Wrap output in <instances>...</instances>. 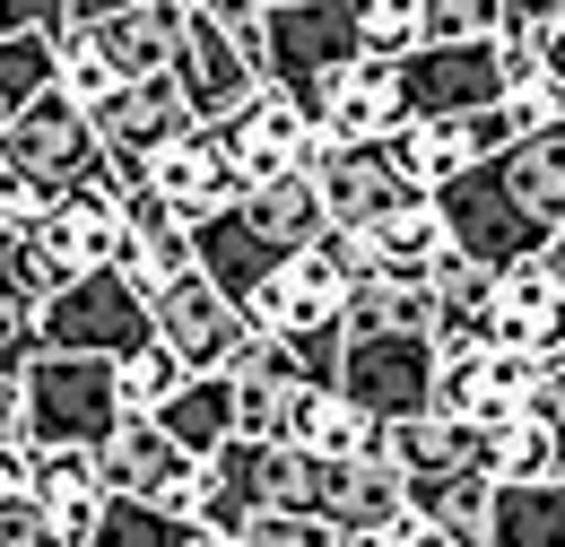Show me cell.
Segmentation results:
<instances>
[{"label": "cell", "mask_w": 565, "mask_h": 547, "mask_svg": "<svg viewBox=\"0 0 565 547\" xmlns=\"http://www.w3.org/2000/svg\"><path fill=\"white\" fill-rule=\"evenodd\" d=\"M392 165H401V183L418 201H444L461 174L488 165V148H479V122H409V131L392 139Z\"/></svg>", "instance_id": "484cf974"}, {"label": "cell", "mask_w": 565, "mask_h": 547, "mask_svg": "<svg viewBox=\"0 0 565 547\" xmlns=\"http://www.w3.org/2000/svg\"><path fill=\"white\" fill-rule=\"evenodd\" d=\"M148 313H157V347L166 356H183V374L201 383V374H235V356L253 347V322H244V304H226L210 278H174L166 296H148Z\"/></svg>", "instance_id": "8fae6325"}, {"label": "cell", "mask_w": 565, "mask_h": 547, "mask_svg": "<svg viewBox=\"0 0 565 547\" xmlns=\"http://www.w3.org/2000/svg\"><path fill=\"white\" fill-rule=\"evenodd\" d=\"M9 122H18V114H9V105H0V139H9Z\"/></svg>", "instance_id": "bcb514c9"}, {"label": "cell", "mask_w": 565, "mask_h": 547, "mask_svg": "<svg viewBox=\"0 0 565 547\" xmlns=\"http://www.w3.org/2000/svg\"><path fill=\"white\" fill-rule=\"evenodd\" d=\"M44 35H53V44H87L96 62L114 69V87H140V78H166V69H174L183 9H174V0H131V9L44 0Z\"/></svg>", "instance_id": "277c9868"}, {"label": "cell", "mask_w": 565, "mask_h": 547, "mask_svg": "<svg viewBox=\"0 0 565 547\" xmlns=\"http://www.w3.org/2000/svg\"><path fill=\"white\" fill-rule=\"evenodd\" d=\"M531 417L548 426V443L565 452V365H548V374H540V392H531Z\"/></svg>", "instance_id": "74e56055"}, {"label": "cell", "mask_w": 565, "mask_h": 547, "mask_svg": "<svg viewBox=\"0 0 565 547\" xmlns=\"http://www.w3.org/2000/svg\"><path fill=\"white\" fill-rule=\"evenodd\" d=\"M53 261H62V278H96V270H114L122 261V192L96 174L87 192H71V201H53L35 226H26Z\"/></svg>", "instance_id": "ac0fdd59"}, {"label": "cell", "mask_w": 565, "mask_h": 547, "mask_svg": "<svg viewBox=\"0 0 565 547\" xmlns=\"http://www.w3.org/2000/svg\"><path fill=\"white\" fill-rule=\"evenodd\" d=\"M383 461L409 479V495L418 486H452V479H470L479 461H488V435H470V426H452L444 409H426L409 417V426H383Z\"/></svg>", "instance_id": "603a6c76"}, {"label": "cell", "mask_w": 565, "mask_h": 547, "mask_svg": "<svg viewBox=\"0 0 565 547\" xmlns=\"http://www.w3.org/2000/svg\"><path fill=\"white\" fill-rule=\"evenodd\" d=\"M488 347H513L531 365H565V278L548 270V253L522 261V270H495Z\"/></svg>", "instance_id": "2e32d148"}, {"label": "cell", "mask_w": 565, "mask_h": 547, "mask_svg": "<svg viewBox=\"0 0 565 547\" xmlns=\"http://www.w3.org/2000/svg\"><path fill=\"white\" fill-rule=\"evenodd\" d=\"M174 87L192 96L201 131L235 122V114H244V105L262 96V78H253L244 44L226 35V18H217V9H183V44H174Z\"/></svg>", "instance_id": "4fadbf2b"}, {"label": "cell", "mask_w": 565, "mask_h": 547, "mask_svg": "<svg viewBox=\"0 0 565 547\" xmlns=\"http://www.w3.org/2000/svg\"><path fill=\"white\" fill-rule=\"evenodd\" d=\"M322 522H331L340 547H409L426 530L418 504H409V479H401L392 461H349V470H331Z\"/></svg>", "instance_id": "5bb4252c"}, {"label": "cell", "mask_w": 565, "mask_h": 547, "mask_svg": "<svg viewBox=\"0 0 565 547\" xmlns=\"http://www.w3.org/2000/svg\"><path fill=\"white\" fill-rule=\"evenodd\" d=\"M540 374H548V365H531V356H513V347H479V356L444 365V383H435V409L452 417V426H470V435H504L513 417H531Z\"/></svg>", "instance_id": "9a60e30c"}, {"label": "cell", "mask_w": 565, "mask_h": 547, "mask_svg": "<svg viewBox=\"0 0 565 547\" xmlns=\"http://www.w3.org/2000/svg\"><path fill=\"white\" fill-rule=\"evenodd\" d=\"M210 470L244 513H313V522H322V495H331V470L305 461V452H287V443H244V435H235Z\"/></svg>", "instance_id": "e0dca14e"}, {"label": "cell", "mask_w": 565, "mask_h": 547, "mask_svg": "<svg viewBox=\"0 0 565 547\" xmlns=\"http://www.w3.org/2000/svg\"><path fill=\"white\" fill-rule=\"evenodd\" d=\"M540 78L565 87V9H540Z\"/></svg>", "instance_id": "f35d334b"}, {"label": "cell", "mask_w": 565, "mask_h": 547, "mask_svg": "<svg viewBox=\"0 0 565 547\" xmlns=\"http://www.w3.org/2000/svg\"><path fill=\"white\" fill-rule=\"evenodd\" d=\"M548 270H557V278H565V235H557V244H548Z\"/></svg>", "instance_id": "f6af8a7d"}, {"label": "cell", "mask_w": 565, "mask_h": 547, "mask_svg": "<svg viewBox=\"0 0 565 547\" xmlns=\"http://www.w3.org/2000/svg\"><path fill=\"white\" fill-rule=\"evenodd\" d=\"M18 400H26V452H87L96 461L131 426L122 365H105V356H35Z\"/></svg>", "instance_id": "7a4b0ae2"}, {"label": "cell", "mask_w": 565, "mask_h": 547, "mask_svg": "<svg viewBox=\"0 0 565 547\" xmlns=\"http://www.w3.org/2000/svg\"><path fill=\"white\" fill-rule=\"evenodd\" d=\"M201 131V114H192V96L174 87V69L166 78H140V87H122L105 114H96V139H105V183L131 201L148 192V165L174 148V139Z\"/></svg>", "instance_id": "9c48e42d"}, {"label": "cell", "mask_w": 565, "mask_h": 547, "mask_svg": "<svg viewBox=\"0 0 565 547\" xmlns=\"http://www.w3.org/2000/svg\"><path fill=\"white\" fill-rule=\"evenodd\" d=\"M148 192L201 226V217H217V208L244 201V174H235V157H226V139H217V131H192V139H174V148L148 165Z\"/></svg>", "instance_id": "7402d4cb"}, {"label": "cell", "mask_w": 565, "mask_h": 547, "mask_svg": "<svg viewBox=\"0 0 565 547\" xmlns=\"http://www.w3.org/2000/svg\"><path fill=\"white\" fill-rule=\"evenodd\" d=\"M217 139H226V157H235V174H244V201L270 192V183H296V174H322V165L340 157V139L322 131L296 96H279V87H262L235 122H217Z\"/></svg>", "instance_id": "ba28073f"}, {"label": "cell", "mask_w": 565, "mask_h": 547, "mask_svg": "<svg viewBox=\"0 0 565 547\" xmlns=\"http://www.w3.org/2000/svg\"><path fill=\"white\" fill-rule=\"evenodd\" d=\"M44 356V304L18 287V270L0 261V383H26V365Z\"/></svg>", "instance_id": "d6a6232c"}, {"label": "cell", "mask_w": 565, "mask_h": 547, "mask_svg": "<svg viewBox=\"0 0 565 547\" xmlns=\"http://www.w3.org/2000/svg\"><path fill=\"white\" fill-rule=\"evenodd\" d=\"M140 347H157V313L122 270L71 278L53 304H44V356H105V365H131Z\"/></svg>", "instance_id": "5b68a950"}, {"label": "cell", "mask_w": 565, "mask_h": 547, "mask_svg": "<svg viewBox=\"0 0 565 547\" xmlns=\"http://www.w3.org/2000/svg\"><path fill=\"white\" fill-rule=\"evenodd\" d=\"M409 504H418V522H426V530H444V539H461V547H488L495 479H488V470H470V479H452V486H418Z\"/></svg>", "instance_id": "1f68e13d"}, {"label": "cell", "mask_w": 565, "mask_h": 547, "mask_svg": "<svg viewBox=\"0 0 565 547\" xmlns=\"http://www.w3.org/2000/svg\"><path fill=\"white\" fill-rule=\"evenodd\" d=\"M0 165L26 183V201H35V208H53V201H71V192H87V183L105 174V139H96V122L53 87V96H35V105L9 122Z\"/></svg>", "instance_id": "3957f363"}, {"label": "cell", "mask_w": 565, "mask_h": 547, "mask_svg": "<svg viewBox=\"0 0 565 547\" xmlns=\"http://www.w3.org/2000/svg\"><path fill=\"white\" fill-rule=\"evenodd\" d=\"M426 322H435V296L409 287V278L365 270L349 287V340H365V331H426Z\"/></svg>", "instance_id": "f546056e"}, {"label": "cell", "mask_w": 565, "mask_h": 547, "mask_svg": "<svg viewBox=\"0 0 565 547\" xmlns=\"http://www.w3.org/2000/svg\"><path fill=\"white\" fill-rule=\"evenodd\" d=\"M157 426L174 435V452H192V461L210 470L217 452H226V443L244 435V417H235V383H226V374H201V383H192V392H183L174 409L157 417Z\"/></svg>", "instance_id": "83f0119b"}, {"label": "cell", "mask_w": 565, "mask_h": 547, "mask_svg": "<svg viewBox=\"0 0 565 547\" xmlns=\"http://www.w3.org/2000/svg\"><path fill=\"white\" fill-rule=\"evenodd\" d=\"M183 392H192V374H183V356H166V347H140V356L122 365V409L148 417V426L174 409Z\"/></svg>", "instance_id": "e575fe53"}, {"label": "cell", "mask_w": 565, "mask_h": 547, "mask_svg": "<svg viewBox=\"0 0 565 547\" xmlns=\"http://www.w3.org/2000/svg\"><path fill=\"white\" fill-rule=\"evenodd\" d=\"M356 44H365L374 62L426 53V0H356Z\"/></svg>", "instance_id": "836d02e7"}, {"label": "cell", "mask_w": 565, "mask_h": 547, "mask_svg": "<svg viewBox=\"0 0 565 547\" xmlns=\"http://www.w3.org/2000/svg\"><path fill=\"white\" fill-rule=\"evenodd\" d=\"M244 547H340V539H331V522H313V513H253V522H244Z\"/></svg>", "instance_id": "8d00e7d4"}, {"label": "cell", "mask_w": 565, "mask_h": 547, "mask_svg": "<svg viewBox=\"0 0 565 547\" xmlns=\"http://www.w3.org/2000/svg\"><path fill=\"white\" fill-rule=\"evenodd\" d=\"M313 192H322V217H331V235H374L392 208L418 201V192L401 183L392 148H340V157L313 174Z\"/></svg>", "instance_id": "d6986e66"}, {"label": "cell", "mask_w": 565, "mask_h": 547, "mask_svg": "<svg viewBox=\"0 0 565 547\" xmlns=\"http://www.w3.org/2000/svg\"><path fill=\"white\" fill-rule=\"evenodd\" d=\"M409 547H461V539H444V530H418V539H409Z\"/></svg>", "instance_id": "ee69618b"}, {"label": "cell", "mask_w": 565, "mask_h": 547, "mask_svg": "<svg viewBox=\"0 0 565 547\" xmlns=\"http://www.w3.org/2000/svg\"><path fill=\"white\" fill-rule=\"evenodd\" d=\"M495 183L522 201V217L557 244L565 235V122L557 131H540V139H513L504 157H495Z\"/></svg>", "instance_id": "4316f807"}, {"label": "cell", "mask_w": 565, "mask_h": 547, "mask_svg": "<svg viewBox=\"0 0 565 547\" xmlns=\"http://www.w3.org/2000/svg\"><path fill=\"white\" fill-rule=\"evenodd\" d=\"M435 383H444V356L426 331H365L340 347V400L365 409L374 426H409L435 409Z\"/></svg>", "instance_id": "52a82bcc"}, {"label": "cell", "mask_w": 565, "mask_h": 547, "mask_svg": "<svg viewBox=\"0 0 565 547\" xmlns=\"http://www.w3.org/2000/svg\"><path fill=\"white\" fill-rule=\"evenodd\" d=\"M488 547H565V479L557 486H495Z\"/></svg>", "instance_id": "f1b7e54d"}, {"label": "cell", "mask_w": 565, "mask_h": 547, "mask_svg": "<svg viewBox=\"0 0 565 547\" xmlns=\"http://www.w3.org/2000/svg\"><path fill=\"white\" fill-rule=\"evenodd\" d=\"M192 261H201V278H210L226 304H253V296L270 287V270H279V261H296V253H279V244L244 217V201H235V208H217V217H201V226H192Z\"/></svg>", "instance_id": "ffe728a7"}, {"label": "cell", "mask_w": 565, "mask_h": 547, "mask_svg": "<svg viewBox=\"0 0 565 547\" xmlns=\"http://www.w3.org/2000/svg\"><path fill=\"white\" fill-rule=\"evenodd\" d=\"M365 278V253H356V235H322V244H305L296 261L270 270V287L244 304V322L262 331V340H279L296 356V374L305 383H331L340 392V347H349V287Z\"/></svg>", "instance_id": "6da1fadb"}, {"label": "cell", "mask_w": 565, "mask_h": 547, "mask_svg": "<svg viewBox=\"0 0 565 547\" xmlns=\"http://www.w3.org/2000/svg\"><path fill=\"white\" fill-rule=\"evenodd\" d=\"M356 253H365V270L383 278H409V287H435V270L452 261V235H444V208L435 201H409L392 208L374 235H356Z\"/></svg>", "instance_id": "d4e9b609"}, {"label": "cell", "mask_w": 565, "mask_h": 547, "mask_svg": "<svg viewBox=\"0 0 565 547\" xmlns=\"http://www.w3.org/2000/svg\"><path fill=\"white\" fill-rule=\"evenodd\" d=\"M87 547H192V522L148 513V504H105V522H96Z\"/></svg>", "instance_id": "d590c367"}, {"label": "cell", "mask_w": 565, "mask_h": 547, "mask_svg": "<svg viewBox=\"0 0 565 547\" xmlns=\"http://www.w3.org/2000/svg\"><path fill=\"white\" fill-rule=\"evenodd\" d=\"M192 547H244V539H226V530H192Z\"/></svg>", "instance_id": "7bdbcfd3"}, {"label": "cell", "mask_w": 565, "mask_h": 547, "mask_svg": "<svg viewBox=\"0 0 565 547\" xmlns=\"http://www.w3.org/2000/svg\"><path fill=\"white\" fill-rule=\"evenodd\" d=\"M26 504L44 513V530H53L62 547H87V539H96V522H105V486H96V461H87V452H35Z\"/></svg>", "instance_id": "cb8c5ba5"}, {"label": "cell", "mask_w": 565, "mask_h": 547, "mask_svg": "<svg viewBox=\"0 0 565 547\" xmlns=\"http://www.w3.org/2000/svg\"><path fill=\"white\" fill-rule=\"evenodd\" d=\"M495 486H557L565 479V452L548 443L540 417H513L504 435H488V461H479Z\"/></svg>", "instance_id": "4dcf8cb0"}, {"label": "cell", "mask_w": 565, "mask_h": 547, "mask_svg": "<svg viewBox=\"0 0 565 547\" xmlns=\"http://www.w3.org/2000/svg\"><path fill=\"white\" fill-rule=\"evenodd\" d=\"M401 105L409 122H479L504 105V69L495 44H426L401 62Z\"/></svg>", "instance_id": "7c38bea8"}, {"label": "cell", "mask_w": 565, "mask_h": 547, "mask_svg": "<svg viewBox=\"0 0 565 547\" xmlns=\"http://www.w3.org/2000/svg\"><path fill=\"white\" fill-rule=\"evenodd\" d=\"M96 486H105V504H148V513H174V522H192V530H201V504L217 495L210 470H201L192 452H174V435L148 426V417H131V426L96 452Z\"/></svg>", "instance_id": "8992f818"}, {"label": "cell", "mask_w": 565, "mask_h": 547, "mask_svg": "<svg viewBox=\"0 0 565 547\" xmlns=\"http://www.w3.org/2000/svg\"><path fill=\"white\" fill-rule=\"evenodd\" d=\"M26 479H35V452H26V443H9V452H0V504H18Z\"/></svg>", "instance_id": "ab89813d"}, {"label": "cell", "mask_w": 565, "mask_h": 547, "mask_svg": "<svg viewBox=\"0 0 565 547\" xmlns=\"http://www.w3.org/2000/svg\"><path fill=\"white\" fill-rule=\"evenodd\" d=\"M9 443H26V400H18V383H0V452Z\"/></svg>", "instance_id": "b9f144b4"}, {"label": "cell", "mask_w": 565, "mask_h": 547, "mask_svg": "<svg viewBox=\"0 0 565 547\" xmlns=\"http://www.w3.org/2000/svg\"><path fill=\"white\" fill-rule=\"evenodd\" d=\"M114 270L131 278L140 296H166L174 278H192L201 261H192V217L183 208H166L157 192H131L122 201V261Z\"/></svg>", "instance_id": "44dd1931"}, {"label": "cell", "mask_w": 565, "mask_h": 547, "mask_svg": "<svg viewBox=\"0 0 565 547\" xmlns=\"http://www.w3.org/2000/svg\"><path fill=\"white\" fill-rule=\"evenodd\" d=\"M35 26H44V0H0V44H18Z\"/></svg>", "instance_id": "60d3db41"}, {"label": "cell", "mask_w": 565, "mask_h": 547, "mask_svg": "<svg viewBox=\"0 0 565 547\" xmlns=\"http://www.w3.org/2000/svg\"><path fill=\"white\" fill-rule=\"evenodd\" d=\"M444 235H452V253L461 261H479V270H522V261H540L548 253V235L522 217V201L495 183V165H479V174H461L452 192H444Z\"/></svg>", "instance_id": "30bf717a"}]
</instances>
